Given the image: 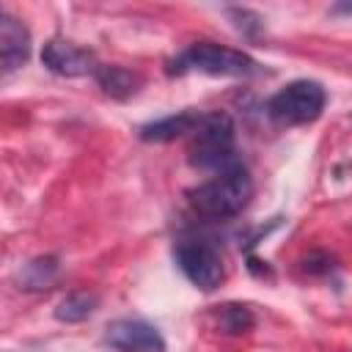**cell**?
Masks as SVG:
<instances>
[{
	"label": "cell",
	"mask_w": 352,
	"mask_h": 352,
	"mask_svg": "<svg viewBox=\"0 0 352 352\" xmlns=\"http://www.w3.org/2000/svg\"><path fill=\"white\" fill-rule=\"evenodd\" d=\"M198 116L195 110H182V113H173V116H165V118H157V121H148L138 129V138L143 143H170L176 138H184L195 129L198 124Z\"/></svg>",
	"instance_id": "cell-10"
},
{
	"label": "cell",
	"mask_w": 352,
	"mask_h": 352,
	"mask_svg": "<svg viewBox=\"0 0 352 352\" xmlns=\"http://www.w3.org/2000/svg\"><path fill=\"white\" fill-rule=\"evenodd\" d=\"M248 270H250L253 275H258V278H264V275H267V278H272V267H270L267 261L256 258V256H250V258H248Z\"/></svg>",
	"instance_id": "cell-16"
},
{
	"label": "cell",
	"mask_w": 352,
	"mask_h": 352,
	"mask_svg": "<svg viewBox=\"0 0 352 352\" xmlns=\"http://www.w3.org/2000/svg\"><path fill=\"white\" fill-rule=\"evenodd\" d=\"M99 305V297L94 292H69L58 305H55V319L58 322H66V324H74V322H85Z\"/></svg>",
	"instance_id": "cell-12"
},
{
	"label": "cell",
	"mask_w": 352,
	"mask_h": 352,
	"mask_svg": "<svg viewBox=\"0 0 352 352\" xmlns=\"http://www.w3.org/2000/svg\"><path fill=\"white\" fill-rule=\"evenodd\" d=\"M30 60V30L22 19L0 11V63L3 74L22 69Z\"/></svg>",
	"instance_id": "cell-8"
},
{
	"label": "cell",
	"mask_w": 352,
	"mask_h": 352,
	"mask_svg": "<svg viewBox=\"0 0 352 352\" xmlns=\"http://www.w3.org/2000/svg\"><path fill=\"white\" fill-rule=\"evenodd\" d=\"M324 102H327V94H324L322 82L294 80L270 96L267 116L280 126H300V124L316 121L324 110Z\"/></svg>",
	"instance_id": "cell-4"
},
{
	"label": "cell",
	"mask_w": 352,
	"mask_h": 352,
	"mask_svg": "<svg viewBox=\"0 0 352 352\" xmlns=\"http://www.w3.org/2000/svg\"><path fill=\"white\" fill-rule=\"evenodd\" d=\"M165 72L170 77L184 72H201L212 77H253L261 72V66L242 50H231L214 41H195L184 52H179L173 60H168Z\"/></svg>",
	"instance_id": "cell-3"
},
{
	"label": "cell",
	"mask_w": 352,
	"mask_h": 352,
	"mask_svg": "<svg viewBox=\"0 0 352 352\" xmlns=\"http://www.w3.org/2000/svg\"><path fill=\"white\" fill-rule=\"evenodd\" d=\"M58 275H60V256L44 253V256H36V258L25 261L14 272V283L22 292H44L58 280Z\"/></svg>",
	"instance_id": "cell-9"
},
{
	"label": "cell",
	"mask_w": 352,
	"mask_h": 352,
	"mask_svg": "<svg viewBox=\"0 0 352 352\" xmlns=\"http://www.w3.org/2000/svg\"><path fill=\"white\" fill-rule=\"evenodd\" d=\"M173 261L182 270V275L201 292H214L226 278L223 258H220L217 248L201 236L179 239L173 245Z\"/></svg>",
	"instance_id": "cell-5"
},
{
	"label": "cell",
	"mask_w": 352,
	"mask_h": 352,
	"mask_svg": "<svg viewBox=\"0 0 352 352\" xmlns=\"http://www.w3.org/2000/svg\"><path fill=\"white\" fill-rule=\"evenodd\" d=\"M256 324V316L248 305L242 302H226L220 305L217 311V327L226 333V336H239V333H248L250 327Z\"/></svg>",
	"instance_id": "cell-13"
},
{
	"label": "cell",
	"mask_w": 352,
	"mask_h": 352,
	"mask_svg": "<svg viewBox=\"0 0 352 352\" xmlns=\"http://www.w3.org/2000/svg\"><path fill=\"white\" fill-rule=\"evenodd\" d=\"M341 11L352 14V6H349V3H344V6H333V14H341Z\"/></svg>",
	"instance_id": "cell-17"
},
{
	"label": "cell",
	"mask_w": 352,
	"mask_h": 352,
	"mask_svg": "<svg viewBox=\"0 0 352 352\" xmlns=\"http://www.w3.org/2000/svg\"><path fill=\"white\" fill-rule=\"evenodd\" d=\"M192 168L226 173L231 168H239V151H236V126L228 113L212 110L201 113L195 129L190 132V154Z\"/></svg>",
	"instance_id": "cell-1"
},
{
	"label": "cell",
	"mask_w": 352,
	"mask_h": 352,
	"mask_svg": "<svg viewBox=\"0 0 352 352\" xmlns=\"http://www.w3.org/2000/svg\"><path fill=\"white\" fill-rule=\"evenodd\" d=\"M102 341L116 352H165L162 333L146 319H113Z\"/></svg>",
	"instance_id": "cell-6"
},
{
	"label": "cell",
	"mask_w": 352,
	"mask_h": 352,
	"mask_svg": "<svg viewBox=\"0 0 352 352\" xmlns=\"http://www.w3.org/2000/svg\"><path fill=\"white\" fill-rule=\"evenodd\" d=\"M300 267L308 275H330L338 264H336V256L333 253H327V250H311L308 256L300 258Z\"/></svg>",
	"instance_id": "cell-15"
},
{
	"label": "cell",
	"mask_w": 352,
	"mask_h": 352,
	"mask_svg": "<svg viewBox=\"0 0 352 352\" xmlns=\"http://www.w3.org/2000/svg\"><path fill=\"white\" fill-rule=\"evenodd\" d=\"M41 63L58 77H82V74H94L99 69L94 50L80 47L60 36L50 38L41 47Z\"/></svg>",
	"instance_id": "cell-7"
},
{
	"label": "cell",
	"mask_w": 352,
	"mask_h": 352,
	"mask_svg": "<svg viewBox=\"0 0 352 352\" xmlns=\"http://www.w3.org/2000/svg\"><path fill=\"white\" fill-rule=\"evenodd\" d=\"M253 195V179L245 165L231 168L226 173H214V179L187 190V201L195 214L209 220H226L239 214Z\"/></svg>",
	"instance_id": "cell-2"
},
{
	"label": "cell",
	"mask_w": 352,
	"mask_h": 352,
	"mask_svg": "<svg viewBox=\"0 0 352 352\" xmlns=\"http://www.w3.org/2000/svg\"><path fill=\"white\" fill-rule=\"evenodd\" d=\"M94 80L110 99H118V102L132 99L143 85L138 72H129V69L116 66V63H99V69L94 72Z\"/></svg>",
	"instance_id": "cell-11"
},
{
	"label": "cell",
	"mask_w": 352,
	"mask_h": 352,
	"mask_svg": "<svg viewBox=\"0 0 352 352\" xmlns=\"http://www.w3.org/2000/svg\"><path fill=\"white\" fill-rule=\"evenodd\" d=\"M226 14H228L234 30L242 33L245 38H258V36H261V30H264V16L256 14L253 8H245V6H228Z\"/></svg>",
	"instance_id": "cell-14"
}]
</instances>
